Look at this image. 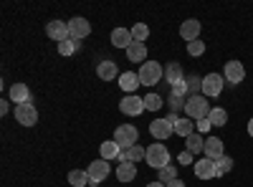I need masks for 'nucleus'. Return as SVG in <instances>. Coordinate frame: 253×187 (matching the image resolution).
<instances>
[{"label":"nucleus","instance_id":"4c0bfd02","mask_svg":"<svg viewBox=\"0 0 253 187\" xmlns=\"http://www.w3.org/2000/svg\"><path fill=\"white\" fill-rule=\"evenodd\" d=\"M8 112H10V101H0V114L5 116Z\"/></svg>","mask_w":253,"mask_h":187},{"label":"nucleus","instance_id":"bb28decb","mask_svg":"<svg viewBox=\"0 0 253 187\" xmlns=\"http://www.w3.org/2000/svg\"><path fill=\"white\" fill-rule=\"evenodd\" d=\"M69 185L71 187H86L89 185V172L86 170H71L69 172Z\"/></svg>","mask_w":253,"mask_h":187},{"label":"nucleus","instance_id":"9b49d317","mask_svg":"<svg viewBox=\"0 0 253 187\" xmlns=\"http://www.w3.org/2000/svg\"><path fill=\"white\" fill-rule=\"evenodd\" d=\"M193 170H195V177L198 180H215V159H208V157H200L195 159L193 164Z\"/></svg>","mask_w":253,"mask_h":187},{"label":"nucleus","instance_id":"39448f33","mask_svg":"<svg viewBox=\"0 0 253 187\" xmlns=\"http://www.w3.org/2000/svg\"><path fill=\"white\" fill-rule=\"evenodd\" d=\"M223 86H225V78L220 74H208L203 76V96L205 99H215L223 94Z\"/></svg>","mask_w":253,"mask_h":187},{"label":"nucleus","instance_id":"f704fd0d","mask_svg":"<svg viewBox=\"0 0 253 187\" xmlns=\"http://www.w3.org/2000/svg\"><path fill=\"white\" fill-rule=\"evenodd\" d=\"M187 53H190V56H195V58H198V56H203V53H205V43H203L200 38H198V40H193V43H187Z\"/></svg>","mask_w":253,"mask_h":187},{"label":"nucleus","instance_id":"0eeeda50","mask_svg":"<svg viewBox=\"0 0 253 187\" xmlns=\"http://www.w3.org/2000/svg\"><path fill=\"white\" fill-rule=\"evenodd\" d=\"M119 112L126 114V116H139L144 109V99L142 96H134V94H126L122 101H119Z\"/></svg>","mask_w":253,"mask_h":187},{"label":"nucleus","instance_id":"c756f323","mask_svg":"<svg viewBox=\"0 0 253 187\" xmlns=\"http://www.w3.org/2000/svg\"><path fill=\"white\" fill-rule=\"evenodd\" d=\"M230 170H233V157H228V154H223L220 159H215V175H218V177L228 175Z\"/></svg>","mask_w":253,"mask_h":187},{"label":"nucleus","instance_id":"20e7f679","mask_svg":"<svg viewBox=\"0 0 253 187\" xmlns=\"http://www.w3.org/2000/svg\"><path fill=\"white\" fill-rule=\"evenodd\" d=\"M137 139H139V132H137V127H132V124H122V127H117V132H114V142L119 144L122 152L134 147Z\"/></svg>","mask_w":253,"mask_h":187},{"label":"nucleus","instance_id":"c9c22d12","mask_svg":"<svg viewBox=\"0 0 253 187\" xmlns=\"http://www.w3.org/2000/svg\"><path fill=\"white\" fill-rule=\"evenodd\" d=\"M185 101H187V99H182V96H172V94H170V99H167V104H170L172 114H177L180 109H185Z\"/></svg>","mask_w":253,"mask_h":187},{"label":"nucleus","instance_id":"cd10ccee","mask_svg":"<svg viewBox=\"0 0 253 187\" xmlns=\"http://www.w3.org/2000/svg\"><path fill=\"white\" fill-rule=\"evenodd\" d=\"M185 86H187V96H198V94H203V78L200 76H187Z\"/></svg>","mask_w":253,"mask_h":187},{"label":"nucleus","instance_id":"dca6fc26","mask_svg":"<svg viewBox=\"0 0 253 187\" xmlns=\"http://www.w3.org/2000/svg\"><path fill=\"white\" fill-rule=\"evenodd\" d=\"M185 71H182V66L177 64V61H172V64H167L165 66V81L170 86H177V84H185Z\"/></svg>","mask_w":253,"mask_h":187},{"label":"nucleus","instance_id":"6ab92c4d","mask_svg":"<svg viewBox=\"0 0 253 187\" xmlns=\"http://www.w3.org/2000/svg\"><path fill=\"white\" fill-rule=\"evenodd\" d=\"M8 96H10V101H15V107H20V104H31V89L26 84H13Z\"/></svg>","mask_w":253,"mask_h":187},{"label":"nucleus","instance_id":"2f4dec72","mask_svg":"<svg viewBox=\"0 0 253 187\" xmlns=\"http://www.w3.org/2000/svg\"><path fill=\"white\" fill-rule=\"evenodd\" d=\"M177 180V170L172 167V164H167V167H162L160 170V175H157V182H162V185H167V182H175Z\"/></svg>","mask_w":253,"mask_h":187},{"label":"nucleus","instance_id":"7ed1b4c3","mask_svg":"<svg viewBox=\"0 0 253 187\" xmlns=\"http://www.w3.org/2000/svg\"><path fill=\"white\" fill-rule=\"evenodd\" d=\"M137 76H139V84H144V86H155L157 81L165 76V69L157 64V61H144V64L139 66V71H137Z\"/></svg>","mask_w":253,"mask_h":187},{"label":"nucleus","instance_id":"f257e3e1","mask_svg":"<svg viewBox=\"0 0 253 187\" xmlns=\"http://www.w3.org/2000/svg\"><path fill=\"white\" fill-rule=\"evenodd\" d=\"M210 101L203 96V94H198V96H187V101H185V114H187V119H198V121H203V119H208V114H210Z\"/></svg>","mask_w":253,"mask_h":187},{"label":"nucleus","instance_id":"c85d7f7f","mask_svg":"<svg viewBox=\"0 0 253 187\" xmlns=\"http://www.w3.org/2000/svg\"><path fill=\"white\" fill-rule=\"evenodd\" d=\"M129 31H132V38L137 40V43H144V40L150 38V26L147 23H134Z\"/></svg>","mask_w":253,"mask_h":187},{"label":"nucleus","instance_id":"412c9836","mask_svg":"<svg viewBox=\"0 0 253 187\" xmlns=\"http://www.w3.org/2000/svg\"><path fill=\"white\" fill-rule=\"evenodd\" d=\"M134 177H137L134 162H122V164H117V180H119V182H132Z\"/></svg>","mask_w":253,"mask_h":187},{"label":"nucleus","instance_id":"1a4fd4ad","mask_svg":"<svg viewBox=\"0 0 253 187\" xmlns=\"http://www.w3.org/2000/svg\"><path fill=\"white\" fill-rule=\"evenodd\" d=\"M15 121L23 124V127H36L38 124V112L33 104H20V107H15Z\"/></svg>","mask_w":253,"mask_h":187},{"label":"nucleus","instance_id":"b1692460","mask_svg":"<svg viewBox=\"0 0 253 187\" xmlns=\"http://www.w3.org/2000/svg\"><path fill=\"white\" fill-rule=\"evenodd\" d=\"M185 150L190 152V154H200L203 150H205V139H203V134H190L187 137V142H185Z\"/></svg>","mask_w":253,"mask_h":187},{"label":"nucleus","instance_id":"a878e982","mask_svg":"<svg viewBox=\"0 0 253 187\" xmlns=\"http://www.w3.org/2000/svg\"><path fill=\"white\" fill-rule=\"evenodd\" d=\"M208 121L213 124V127H225V124H228V112L220 109V107H213L210 114H208Z\"/></svg>","mask_w":253,"mask_h":187},{"label":"nucleus","instance_id":"ddd939ff","mask_svg":"<svg viewBox=\"0 0 253 187\" xmlns=\"http://www.w3.org/2000/svg\"><path fill=\"white\" fill-rule=\"evenodd\" d=\"M89 33H91V26H89V20H86V18L76 15V18H71V20H69V36H71L74 40L86 38Z\"/></svg>","mask_w":253,"mask_h":187},{"label":"nucleus","instance_id":"58836bf2","mask_svg":"<svg viewBox=\"0 0 253 187\" xmlns=\"http://www.w3.org/2000/svg\"><path fill=\"white\" fill-rule=\"evenodd\" d=\"M165 187H185V182H182V180H180V177H177V180H175V182H167V185H165Z\"/></svg>","mask_w":253,"mask_h":187},{"label":"nucleus","instance_id":"6e6552de","mask_svg":"<svg viewBox=\"0 0 253 187\" xmlns=\"http://www.w3.org/2000/svg\"><path fill=\"white\" fill-rule=\"evenodd\" d=\"M223 78L228 81V84L238 86L241 81L246 78V66L241 64V61H228V64H225V69H223Z\"/></svg>","mask_w":253,"mask_h":187},{"label":"nucleus","instance_id":"5701e85b","mask_svg":"<svg viewBox=\"0 0 253 187\" xmlns=\"http://www.w3.org/2000/svg\"><path fill=\"white\" fill-rule=\"evenodd\" d=\"M99 154H101V159H107V162H112V159H117L119 154H122V150H119V144L112 139V142H101V147H99Z\"/></svg>","mask_w":253,"mask_h":187},{"label":"nucleus","instance_id":"aec40b11","mask_svg":"<svg viewBox=\"0 0 253 187\" xmlns=\"http://www.w3.org/2000/svg\"><path fill=\"white\" fill-rule=\"evenodd\" d=\"M137 86H139V76H137L134 71H124V74H119V89H122V91L132 94V91H137Z\"/></svg>","mask_w":253,"mask_h":187},{"label":"nucleus","instance_id":"4be33fe9","mask_svg":"<svg viewBox=\"0 0 253 187\" xmlns=\"http://www.w3.org/2000/svg\"><path fill=\"white\" fill-rule=\"evenodd\" d=\"M96 76L101 81H114L117 78V64L114 61H101V64L96 66Z\"/></svg>","mask_w":253,"mask_h":187},{"label":"nucleus","instance_id":"f03ea898","mask_svg":"<svg viewBox=\"0 0 253 187\" xmlns=\"http://www.w3.org/2000/svg\"><path fill=\"white\" fill-rule=\"evenodd\" d=\"M144 162L150 164V167H155V170H162V167H167V164H170V150H167L162 142H155V144H150V147H147Z\"/></svg>","mask_w":253,"mask_h":187},{"label":"nucleus","instance_id":"f8f14e48","mask_svg":"<svg viewBox=\"0 0 253 187\" xmlns=\"http://www.w3.org/2000/svg\"><path fill=\"white\" fill-rule=\"evenodd\" d=\"M150 134L157 142H165V139H170L175 134V127L167 119H155V121H150Z\"/></svg>","mask_w":253,"mask_h":187},{"label":"nucleus","instance_id":"79ce46f5","mask_svg":"<svg viewBox=\"0 0 253 187\" xmlns=\"http://www.w3.org/2000/svg\"><path fill=\"white\" fill-rule=\"evenodd\" d=\"M147 187H165V185H162V182H157V180H155V182H150V185H147Z\"/></svg>","mask_w":253,"mask_h":187},{"label":"nucleus","instance_id":"e433bc0d","mask_svg":"<svg viewBox=\"0 0 253 187\" xmlns=\"http://www.w3.org/2000/svg\"><path fill=\"white\" fill-rule=\"evenodd\" d=\"M177 164H182V167H187V164H195V157H193V154H190V152L185 150V152L177 157Z\"/></svg>","mask_w":253,"mask_h":187},{"label":"nucleus","instance_id":"4468645a","mask_svg":"<svg viewBox=\"0 0 253 187\" xmlns=\"http://www.w3.org/2000/svg\"><path fill=\"white\" fill-rule=\"evenodd\" d=\"M46 33H48L51 40H56V43H61V40L71 38V36H69V23H63V20H48Z\"/></svg>","mask_w":253,"mask_h":187},{"label":"nucleus","instance_id":"7c9ffc66","mask_svg":"<svg viewBox=\"0 0 253 187\" xmlns=\"http://www.w3.org/2000/svg\"><path fill=\"white\" fill-rule=\"evenodd\" d=\"M162 104H165V99H162L160 94H147V96H144V109H147V112L162 109Z\"/></svg>","mask_w":253,"mask_h":187},{"label":"nucleus","instance_id":"9d476101","mask_svg":"<svg viewBox=\"0 0 253 187\" xmlns=\"http://www.w3.org/2000/svg\"><path fill=\"white\" fill-rule=\"evenodd\" d=\"M167 121H170L172 127H175V134H177V137H185V139H187L190 134H195V121H193V119L170 114V116H167Z\"/></svg>","mask_w":253,"mask_h":187},{"label":"nucleus","instance_id":"a211bd4d","mask_svg":"<svg viewBox=\"0 0 253 187\" xmlns=\"http://www.w3.org/2000/svg\"><path fill=\"white\" fill-rule=\"evenodd\" d=\"M134 43V38H132V31H126V28H114L112 31V46H117V48H129Z\"/></svg>","mask_w":253,"mask_h":187},{"label":"nucleus","instance_id":"2eb2a0df","mask_svg":"<svg viewBox=\"0 0 253 187\" xmlns=\"http://www.w3.org/2000/svg\"><path fill=\"white\" fill-rule=\"evenodd\" d=\"M200 31H203L200 20L190 18V20H185V23L180 26V38H182V40H187V43H193V40H198V38H200Z\"/></svg>","mask_w":253,"mask_h":187},{"label":"nucleus","instance_id":"423d86ee","mask_svg":"<svg viewBox=\"0 0 253 187\" xmlns=\"http://www.w3.org/2000/svg\"><path fill=\"white\" fill-rule=\"evenodd\" d=\"M86 172H89V185L96 187L99 182H104V180L109 177L112 167H109V162H107V159H101V157H99V159H94V162L89 164V170H86Z\"/></svg>","mask_w":253,"mask_h":187},{"label":"nucleus","instance_id":"f3484780","mask_svg":"<svg viewBox=\"0 0 253 187\" xmlns=\"http://www.w3.org/2000/svg\"><path fill=\"white\" fill-rule=\"evenodd\" d=\"M203 154H205L208 159H220V157L225 154V150H223V139H220V137H208V139H205V150H203Z\"/></svg>","mask_w":253,"mask_h":187},{"label":"nucleus","instance_id":"72a5a7b5","mask_svg":"<svg viewBox=\"0 0 253 187\" xmlns=\"http://www.w3.org/2000/svg\"><path fill=\"white\" fill-rule=\"evenodd\" d=\"M124 154H126V162H139V159L147 157V150H142L139 144H134V147H129Z\"/></svg>","mask_w":253,"mask_h":187},{"label":"nucleus","instance_id":"a19ab883","mask_svg":"<svg viewBox=\"0 0 253 187\" xmlns=\"http://www.w3.org/2000/svg\"><path fill=\"white\" fill-rule=\"evenodd\" d=\"M248 134L253 137V116H251V121H248Z\"/></svg>","mask_w":253,"mask_h":187},{"label":"nucleus","instance_id":"393cba45","mask_svg":"<svg viewBox=\"0 0 253 187\" xmlns=\"http://www.w3.org/2000/svg\"><path fill=\"white\" fill-rule=\"evenodd\" d=\"M144 58H147V46L134 40V43L126 48V61H134V64H137V61H142V64H144Z\"/></svg>","mask_w":253,"mask_h":187},{"label":"nucleus","instance_id":"473e14b6","mask_svg":"<svg viewBox=\"0 0 253 187\" xmlns=\"http://www.w3.org/2000/svg\"><path fill=\"white\" fill-rule=\"evenodd\" d=\"M76 48H79V40H74V38H66V40H61V43H58V53L61 56H71Z\"/></svg>","mask_w":253,"mask_h":187},{"label":"nucleus","instance_id":"ea45409f","mask_svg":"<svg viewBox=\"0 0 253 187\" xmlns=\"http://www.w3.org/2000/svg\"><path fill=\"white\" fill-rule=\"evenodd\" d=\"M210 127H213V124H210L208 119H203V121H200V132H208Z\"/></svg>","mask_w":253,"mask_h":187}]
</instances>
